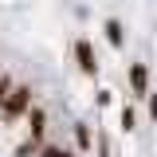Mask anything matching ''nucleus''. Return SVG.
Segmentation results:
<instances>
[{"label": "nucleus", "mask_w": 157, "mask_h": 157, "mask_svg": "<svg viewBox=\"0 0 157 157\" xmlns=\"http://www.w3.org/2000/svg\"><path fill=\"white\" fill-rule=\"evenodd\" d=\"M28 110H32V90H28V86H12L8 102L0 106V118H4V122H16V118H24Z\"/></svg>", "instance_id": "obj_1"}, {"label": "nucleus", "mask_w": 157, "mask_h": 157, "mask_svg": "<svg viewBox=\"0 0 157 157\" xmlns=\"http://www.w3.org/2000/svg\"><path fill=\"white\" fill-rule=\"evenodd\" d=\"M75 63H78V71H82L86 78H94V75H98V59H94L90 39H75Z\"/></svg>", "instance_id": "obj_2"}, {"label": "nucleus", "mask_w": 157, "mask_h": 157, "mask_svg": "<svg viewBox=\"0 0 157 157\" xmlns=\"http://www.w3.org/2000/svg\"><path fill=\"white\" fill-rule=\"evenodd\" d=\"M43 134H47V114L36 106V110H28V141L43 149Z\"/></svg>", "instance_id": "obj_3"}, {"label": "nucleus", "mask_w": 157, "mask_h": 157, "mask_svg": "<svg viewBox=\"0 0 157 157\" xmlns=\"http://www.w3.org/2000/svg\"><path fill=\"white\" fill-rule=\"evenodd\" d=\"M126 78H130V90L134 94H149V67L145 63H130Z\"/></svg>", "instance_id": "obj_4"}, {"label": "nucleus", "mask_w": 157, "mask_h": 157, "mask_svg": "<svg viewBox=\"0 0 157 157\" xmlns=\"http://www.w3.org/2000/svg\"><path fill=\"white\" fill-rule=\"evenodd\" d=\"M102 32H106V39H110V47H122V43H126V28H122V20H106Z\"/></svg>", "instance_id": "obj_5"}, {"label": "nucleus", "mask_w": 157, "mask_h": 157, "mask_svg": "<svg viewBox=\"0 0 157 157\" xmlns=\"http://www.w3.org/2000/svg\"><path fill=\"white\" fill-rule=\"evenodd\" d=\"M75 145L82 149V153L94 149V137H90V126H86V122H75Z\"/></svg>", "instance_id": "obj_6"}, {"label": "nucleus", "mask_w": 157, "mask_h": 157, "mask_svg": "<svg viewBox=\"0 0 157 157\" xmlns=\"http://www.w3.org/2000/svg\"><path fill=\"white\" fill-rule=\"evenodd\" d=\"M122 130H126V134H134V130H137V114H134V106H122Z\"/></svg>", "instance_id": "obj_7"}, {"label": "nucleus", "mask_w": 157, "mask_h": 157, "mask_svg": "<svg viewBox=\"0 0 157 157\" xmlns=\"http://www.w3.org/2000/svg\"><path fill=\"white\" fill-rule=\"evenodd\" d=\"M39 157H75V153H71V149H63V145H43Z\"/></svg>", "instance_id": "obj_8"}, {"label": "nucleus", "mask_w": 157, "mask_h": 157, "mask_svg": "<svg viewBox=\"0 0 157 157\" xmlns=\"http://www.w3.org/2000/svg\"><path fill=\"white\" fill-rule=\"evenodd\" d=\"M8 94H12V78H8V75H0V106L8 102Z\"/></svg>", "instance_id": "obj_9"}, {"label": "nucleus", "mask_w": 157, "mask_h": 157, "mask_svg": "<svg viewBox=\"0 0 157 157\" xmlns=\"http://www.w3.org/2000/svg\"><path fill=\"white\" fill-rule=\"evenodd\" d=\"M36 149H39V145H32V141H24V145L16 149V157H28V153H36Z\"/></svg>", "instance_id": "obj_10"}, {"label": "nucleus", "mask_w": 157, "mask_h": 157, "mask_svg": "<svg viewBox=\"0 0 157 157\" xmlns=\"http://www.w3.org/2000/svg\"><path fill=\"white\" fill-rule=\"evenodd\" d=\"M149 114L157 118V94H149Z\"/></svg>", "instance_id": "obj_11"}]
</instances>
